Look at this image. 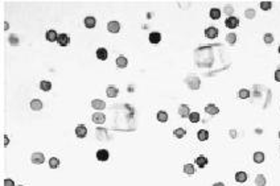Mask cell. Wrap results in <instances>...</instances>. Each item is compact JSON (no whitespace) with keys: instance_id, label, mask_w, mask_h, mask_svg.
I'll use <instances>...</instances> for the list:
<instances>
[{"instance_id":"5","label":"cell","mask_w":280,"mask_h":186,"mask_svg":"<svg viewBox=\"0 0 280 186\" xmlns=\"http://www.w3.org/2000/svg\"><path fill=\"white\" fill-rule=\"evenodd\" d=\"M205 36L208 37V38H217L218 36V29L215 27H209V28H206V31H205Z\"/></svg>"},{"instance_id":"1","label":"cell","mask_w":280,"mask_h":186,"mask_svg":"<svg viewBox=\"0 0 280 186\" xmlns=\"http://www.w3.org/2000/svg\"><path fill=\"white\" fill-rule=\"evenodd\" d=\"M226 27L230 28V29H235V28H238V25H239V20H238V17H235V16H230V17L226 19Z\"/></svg>"},{"instance_id":"12","label":"cell","mask_w":280,"mask_h":186,"mask_svg":"<svg viewBox=\"0 0 280 186\" xmlns=\"http://www.w3.org/2000/svg\"><path fill=\"white\" fill-rule=\"evenodd\" d=\"M95 24H97V20H95V17H93V16H87L85 19V27L89 28V29H93Z\"/></svg>"},{"instance_id":"2","label":"cell","mask_w":280,"mask_h":186,"mask_svg":"<svg viewBox=\"0 0 280 186\" xmlns=\"http://www.w3.org/2000/svg\"><path fill=\"white\" fill-rule=\"evenodd\" d=\"M44 161H45V156H44L42 153L34 152L33 155H32V162H33V164L41 165V164H44Z\"/></svg>"},{"instance_id":"37","label":"cell","mask_w":280,"mask_h":186,"mask_svg":"<svg viewBox=\"0 0 280 186\" xmlns=\"http://www.w3.org/2000/svg\"><path fill=\"white\" fill-rule=\"evenodd\" d=\"M233 11H234V8L231 7V5H226V7H225V12H226V13H229V17H230V16H233V15H231V13H233Z\"/></svg>"},{"instance_id":"23","label":"cell","mask_w":280,"mask_h":186,"mask_svg":"<svg viewBox=\"0 0 280 186\" xmlns=\"http://www.w3.org/2000/svg\"><path fill=\"white\" fill-rule=\"evenodd\" d=\"M157 120L161 121V123H167V120H168V112L159 111L157 112Z\"/></svg>"},{"instance_id":"6","label":"cell","mask_w":280,"mask_h":186,"mask_svg":"<svg viewBox=\"0 0 280 186\" xmlns=\"http://www.w3.org/2000/svg\"><path fill=\"white\" fill-rule=\"evenodd\" d=\"M91 107L101 111L106 107V103H104V100H102V99H94V100H91Z\"/></svg>"},{"instance_id":"40","label":"cell","mask_w":280,"mask_h":186,"mask_svg":"<svg viewBox=\"0 0 280 186\" xmlns=\"http://www.w3.org/2000/svg\"><path fill=\"white\" fill-rule=\"evenodd\" d=\"M213 186H225V185L222 184V182H215V184L213 185Z\"/></svg>"},{"instance_id":"19","label":"cell","mask_w":280,"mask_h":186,"mask_svg":"<svg viewBox=\"0 0 280 186\" xmlns=\"http://www.w3.org/2000/svg\"><path fill=\"white\" fill-rule=\"evenodd\" d=\"M197 137H198L200 141H206L209 137V132L206 129H200L198 133H197Z\"/></svg>"},{"instance_id":"17","label":"cell","mask_w":280,"mask_h":186,"mask_svg":"<svg viewBox=\"0 0 280 186\" xmlns=\"http://www.w3.org/2000/svg\"><path fill=\"white\" fill-rule=\"evenodd\" d=\"M116 65H118V67L123 69V67H127V65H128V61H127V58H126L124 56H119L116 58Z\"/></svg>"},{"instance_id":"20","label":"cell","mask_w":280,"mask_h":186,"mask_svg":"<svg viewBox=\"0 0 280 186\" xmlns=\"http://www.w3.org/2000/svg\"><path fill=\"white\" fill-rule=\"evenodd\" d=\"M196 164L198 165V168H205L206 165H208V158L203 156H200L196 158Z\"/></svg>"},{"instance_id":"10","label":"cell","mask_w":280,"mask_h":186,"mask_svg":"<svg viewBox=\"0 0 280 186\" xmlns=\"http://www.w3.org/2000/svg\"><path fill=\"white\" fill-rule=\"evenodd\" d=\"M106 94L109 98H116L118 94H119V90H118L115 86H109V87L106 89Z\"/></svg>"},{"instance_id":"32","label":"cell","mask_w":280,"mask_h":186,"mask_svg":"<svg viewBox=\"0 0 280 186\" xmlns=\"http://www.w3.org/2000/svg\"><path fill=\"white\" fill-rule=\"evenodd\" d=\"M238 97L241 99H247L250 97V91L247 89H242V90H239V92H238Z\"/></svg>"},{"instance_id":"39","label":"cell","mask_w":280,"mask_h":186,"mask_svg":"<svg viewBox=\"0 0 280 186\" xmlns=\"http://www.w3.org/2000/svg\"><path fill=\"white\" fill-rule=\"evenodd\" d=\"M275 81L276 82H280V69H278L275 71Z\"/></svg>"},{"instance_id":"30","label":"cell","mask_w":280,"mask_h":186,"mask_svg":"<svg viewBox=\"0 0 280 186\" xmlns=\"http://www.w3.org/2000/svg\"><path fill=\"white\" fill-rule=\"evenodd\" d=\"M49 166L52 169H57L60 166V160L57 158V157H52V158L49 160Z\"/></svg>"},{"instance_id":"25","label":"cell","mask_w":280,"mask_h":186,"mask_svg":"<svg viewBox=\"0 0 280 186\" xmlns=\"http://www.w3.org/2000/svg\"><path fill=\"white\" fill-rule=\"evenodd\" d=\"M40 89L42 90V91H50V89H52V83L49 81H41L40 82Z\"/></svg>"},{"instance_id":"35","label":"cell","mask_w":280,"mask_h":186,"mask_svg":"<svg viewBox=\"0 0 280 186\" xmlns=\"http://www.w3.org/2000/svg\"><path fill=\"white\" fill-rule=\"evenodd\" d=\"M255 15H256V12H255V9H252V8L246 9V12H244V16H246L247 19H250V20L255 17Z\"/></svg>"},{"instance_id":"43","label":"cell","mask_w":280,"mask_h":186,"mask_svg":"<svg viewBox=\"0 0 280 186\" xmlns=\"http://www.w3.org/2000/svg\"><path fill=\"white\" fill-rule=\"evenodd\" d=\"M279 53H280V46H279Z\"/></svg>"},{"instance_id":"27","label":"cell","mask_w":280,"mask_h":186,"mask_svg":"<svg viewBox=\"0 0 280 186\" xmlns=\"http://www.w3.org/2000/svg\"><path fill=\"white\" fill-rule=\"evenodd\" d=\"M184 172H185V174H189V176L194 174V172H196L194 165H192V164H186V165H184Z\"/></svg>"},{"instance_id":"31","label":"cell","mask_w":280,"mask_h":186,"mask_svg":"<svg viewBox=\"0 0 280 186\" xmlns=\"http://www.w3.org/2000/svg\"><path fill=\"white\" fill-rule=\"evenodd\" d=\"M189 120H190V123H198L200 121V114L198 112H190Z\"/></svg>"},{"instance_id":"4","label":"cell","mask_w":280,"mask_h":186,"mask_svg":"<svg viewBox=\"0 0 280 186\" xmlns=\"http://www.w3.org/2000/svg\"><path fill=\"white\" fill-rule=\"evenodd\" d=\"M107 31H109L110 33H118V32L120 31V24L118 21H110L109 24H107Z\"/></svg>"},{"instance_id":"42","label":"cell","mask_w":280,"mask_h":186,"mask_svg":"<svg viewBox=\"0 0 280 186\" xmlns=\"http://www.w3.org/2000/svg\"><path fill=\"white\" fill-rule=\"evenodd\" d=\"M8 27H9V24H8V22H5V24H4V29H8Z\"/></svg>"},{"instance_id":"14","label":"cell","mask_w":280,"mask_h":186,"mask_svg":"<svg viewBox=\"0 0 280 186\" xmlns=\"http://www.w3.org/2000/svg\"><path fill=\"white\" fill-rule=\"evenodd\" d=\"M31 108L33 111H40L41 108H42V102H41L40 99H33V100L31 102Z\"/></svg>"},{"instance_id":"44","label":"cell","mask_w":280,"mask_h":186,"mask_svg":"<svg viewBox=\"0 0 280 186\" xmlns=\"http://www.w3.org/2000/svg\"><path fill=\"white\" fill-rule=\"evenodd\" d=\"M279 137H280V132H279Z\"/></svg>"},{"instance_id":"9","label":"cell","mask_w":280,"mask_h":186,"mask_svg":"<svg viewBox=\"0 0 280 186\" xmlns=\"http://www.w3.org/2000/svg\"><path fill=\"white\" fill-rule=\"evenodd\" d=\"M45 37H46L48 41H50V42H54V41L58 40V34H57V32H56L54 29L48 31L46 34H45Z\"/></svg>"},{"instance_id":"3","label":"cell","mask_w":280,"mask_h":186,"mask_svg":"<svg viewBox=\"0 0 280 186\" xmlns=\"http://www.w3.org/2000/svg\"><path fill=\"white\" fill-rule=\"evenodd\" d=\"M91 119H93V123L95 124H103L106 121V116H104L103 112H94Z\"/></svg>"},{"instance_id":"24","label":"cell","mask_w":280,"mask_h":186,"mask_svg":"<svg viewBox=\"0 0 280 186\" xmlns=\"http://www.w3.org/2000/svg\"><path fill=\"white\" fill-rule=\"evenodd\" d=\"M254 161H255L256 164H262V162L264 161V155H263L262 152H255L254 153Z\"/></svg>"},{"instance_id":"28","label":"cell","mask_w":280,"mask_h":186,"mask_svg":"<svg viewBox=\"0 0 280 186\" xmlns=\"http://www.w3.org/2000/svg\"><path fill=\"white\" fill-rule=\"evenodd\" d=\"M173 133H174V136H176L177 139H182V137L185 136L186 131L184 129V128H176V129L173 131Z\"/></svg>"},{"instance_id":"18","label":"cell","mask_w":280,"mask_h":186,"mask_svg":"<svg viewBox=\"0 0 280 186\" xmlns=\"http://www.w3.org/2000/svg\"><path fill=\"white\" fill-rule=\"evenodd\" d=\"M161 40V34L157 33V32H153V33L149 34V42L152 44H159Z\"/></svg>"},{"instance_id":"15","label":"cell","mask_w":280,"mask_h":186,"mask_svg":"<svg viewBox=\"0 0 280 186\" xmlns=\"http://www.w3.org/2000/svg\"><path fill=\"white\" fill-rule=\"evenodd\" d=\"M107 50L104 49V48H99V49H97V57H98V60H101V61H106L107 60Z\"/></svg>"},{"instance_id":"8","label":"cell","mask_w":280,"mask_h":186,"mask_svg":"<svg viewBox=\"0 0 280 186\" xmlns=\"http://www.w3.org/2000/svg\"><path fill=\"white\" fill-rule=\"evenodd\" d=\"M179 115L181 118H189V115H190L189 107H188L186 104H181L179 107Z\"/></svg>"},{"instance_id":"11","label":"cell","mask_w":280,"mask_h":186,"mask_svg":"<svg viewBox=\"0 0 280 186\" xmlns=\"http://www.w3.org/2000/svg\"><path fill=\"white\" fill-rule=\"evenodd\" d=\"M75 135L82 139V137H85L86 135H87V128H86L83 124H79V126L75 128Z\"/></svg>"},{"instance_id":"33","label":"cell","mask_w":280,"mask_h":186,"mask_svg":"<svg viewBox=\"0 0 280 186\" xmlns=\"http://www.w3.org/2000/svg\"><path fill=\"white\" fill-rule=\"evenodd\" d=\"M259 7L263 9V11H268V9L272 8V3L271 1H260Z\"/></svg>"},{"instance_id":"13","label":"cell","mask_w":280,"mask_h":186,"mask_svg":"<svg viewBox=\"0 0 280 186\" xmlns=\"http://www.w3.org/2000/svg\"><path fill=\"white\" fill-rule=\"evenodd\" d=\"M97 158L99 161H107L109 160V152L106 149H99L97 152Z\"/></svg>"},{"instance_id":"34","label":"cell","mask_w":280,"mask_h":186,"mask_svg":"<svg viewBox=\"0 0 280 186\" xmlns=\"http://www.w3.org/2000/svg\"><path fill=\"white\" fill-rule=\"evenodd\" d=\"M226 41H227L229 44H235L237 42V34L235 33H229L227 36H226Z\"/></svg>"},{"instance_id":"41","label":"cell","mask_w":280,"mask_h":186,"mask_svg":"<svg viewBox=\"0 0 280 186\" xmlns=\"http://www.w3.org/2000/svg\"><path fill=\"white\" fill-rule=\"evenodd\" d=\"M4 145H5V147L8 145V137H4Z\"/></svg>"},{"instance_id":"36","label":"cell","mask_w":280,"mask_h":186,"mask_svg":"<svg viewBox=\"0 0 280 186\" xmlns=\"http://www.w3.org/2000/svg\"><path fill=\"white\" fill-rule=\"evenodd\" d=\"M263 38H264V42L266 44H272L273 42V36H272L271 33H266Z\"/></svg>"},{"instance_id":"21","label":"cell","mask_w":280,"mask_h":186,"mask_svg":"<svg viewBox=\"0 0 280 186\" xmlns=\"http://www.w3.org/2000/svg\"><path fill=\"white\" fill-rule=\"evenodd\" d=\"M209 15H210V17H211L213 20H218V19L221 17V11H219L218 8H211Z\"/></svg>"},{"instance_id":"16","label":"cell","mask_w":280,"mask_h":186,"mask_svg":"<svg viewBox=\"0 0 280 186\" xmlns=\"http://www.w3.org/2000/svg\"><path fill=\"white\" fill-rule=\"evenodd\" d=\"M205 111L208 112L209 115H217L218 112H219V108L215 104H208L205 107Z\"/></svg>"},{"instance_id":"7","label":"cell","mask_w":280,"mask_h":186,"mask_svg":"<svg viewBox=\"0 0 280 186\" xmlns=\"http://www.w3.org/2000/svg\"><path fill=\"white\" fill-rule=\"evenodd\" d=\"M57 42H58V45H61V46H66V45H69V42H70V38H69L68 34L61 33V34H58V40H57Z\"/></svg>"},{"instance_id":"22","label":"cell","mask_w":280,"mask_h":186,"mask_svg":"<svg viewBox=\"0 0 280 186\" xmlns=\"http://www.w3.org/2000/svg\"><path fill=\"white\" fill-rule=\"evenodd\" d=\"M235 179H237V182H246L247 181V173L238 172L237 174H235Z\"/></svg>"},{"instance_id":"29","label":"cell","mask_w":280,"mask_h":186,"mask_svg":"<svg viewBox=\"0 0 280 186\" xmlns=\"http://www.w3.org/2000/svg\"><path fill=\"white\" fill-rule=\"evenodd\" d=\"M8 40H9V44H11L12 46H17L19 42H20V40H19V37L16 36V34H9Z\"/></svg>"},{"instance_id":"26","label":"cell","mask_w":280,"mask_h":186,"mask_svg":"<svg viewBox=\"0 0 280 186\" xmlns=\"http://www.w3.org/2000/svg\"><path fill=\"white\" fill-rule=\"evenodd\" d=\"M266 177L263 174H259V176H256V178H255V185L256 186H266Z\"/></svg>"},{"instance_id":"38","label":"cell","mask_w":280,"mask_h":186,"mask_svg":"<svg viewBox=\"0 0 280 186\" xmlns=\"http://www.w3.org/2000/svg\"><path fill=\"white\" fill-rule=\"evenodd\" d=\"M4 186H15V182L12 179H5L4 181Z\"/></svg>"}]
</instances>
